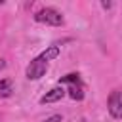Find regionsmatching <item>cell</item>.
Returning <instances> with one entry per match:
<instances>
[{
	"label": "cell",
	"mask_w": 122,
	"mask_h": 122,
	"mask_svg": "<svg viewBox=\"0 0 122 122\" xmlns=\"http://www.w3.org/2000/svg\"><path fill=\"white\" fill-rule=\"evenodd\" d=\"M59 51H61V50H59V46H48V48H46V50H44V51H42L38 57H40L42 61L50 63V61H53V59L59 55Z\"/></svg>",
	"instance_id": "6"
},
{
	"label": "cell",
	"mask_w": 122,
	"mask_h": 122,
	"mask_svg": "<svg viewBox=\"0 0 122 122\" xmlns=\"http://www.w3.org/2000/svg\"><path fill=\"white\" fill-rule=\"evenodd\" d=\"M46 72H48V63L42 61L40 57L30 59V63H29L27 69H25V76H27L29 80H40Z\"/></svg>",
	"instance_id": "3"
},
{
	"label": "cell",
	"mask_w": 122,
	"mask_h": 122,
	"mask_svg": "<svg viewBox=\"0 0 122 122\" xmlns=\"http://www.w3.org/2000/svg\"><path fill=\"white\" fill-rule=\"evenodd\" d=\"M59 86L67 90V95L72 101H82L84 99V82L78 72H69L59 78Z\"/></svg>",
	"instance_id": "1"
},
{
	"label": "cell",
	"mask_w": 122,
	"mask_h": 122,
	"mask_svg": "<svg viewBox=\"0 0 122 122\" xmlns=\"http://www.w3.org/2000/svg\"><path fill=\"white\" fill-rule=\"evenodd\" d=\"M101 8L103 10H111L112 8V2H101Z\"/></svg>",
	"instance_id": "9"
},
{
	"label": "cell",
	"mask_w": 122,
	"mask_h": 122,
	"mask_svg": "<svg viewBox=\"0 0 122 122\" xmlns=\"http://www.w3.org/2000/svg\"><path fill=\"white\" fill-rule=\"evenodd\" d=\"M4 65H6V63H4V59H0V69H2Z\"/></svg>",
	"instance_id": "10"
},
{
	"label": "cell",
	"mask_w": 122,
	"mask_h": 122,
	"mask_svg": "<svg viewBox=\"0 0 122 122\" xmlns=\"http://www.w3.org/2000/svg\"><path fill=\"white\" fill-rule=\"evenodd\" d=\"M67 95V90L63 88V86H53L50 92H46L42 97H40V103L42 105H48V103H57V101H61L63 97Z\"/></svg>",
	"instance_id": "5"
},
{
	"label": "cell",
	"mask_w": 122,
	"mask_h": 122,
	"mask_svg": "<svg viewBox=\"0 0 122 122\" xmlns=\"http://www.w3.org/2000/svg\"><path fill=\"white\" fill-rule=\"evenodd\" d=\"M107 111L112 118H122V90H112L107 97Z\"/></svg>",
	"instance_id": "4"
},
{
	"label": "cell",
	"mask_w": 122,
	"mask_h": 122,
	"mask_svg": "<svg viewBox=\"0 0 122 122\" xmlns=\"http://www.w3.org/2000/svg\"><path fill=\"white\" fill-rule=\"evenodd\" d=\"M34 21L38 23H44V25H50V27H61L65 23V17L61 15V11H57L55 8H40L36 13H34Z\"/></svg>",
	"instance_id": "2"
},
{
	"label": "cell",
	"mask_w": 122,
	"mask_h": 122,
	"mask_svg": "<svg viewBox=\"0 0 122 122\" xmlns=\"http://www.w3.org/2000/svg\"><path fill=\"white\" fill-rule=\"evenodd\" d=\"M11 93H13V80L2 78L0 80V97H10Z\"/></svg>",
	"instance_id": "7"
},
{
	"label": "cell",
	"mask_w": 122,
	"mask_h": 122,
	"mask_svg": "<svg viewBox=\"0 0 122 122\" xmlns=\"http://www.w3.org/2000/svg\"><path fill=\"white\" fill-rule=\"evenodd\" d=\"M46 122H63V116L61 114H51L50 118H46Z\"/></svg>",
	"instance_id": "8"
}]
</instances>
